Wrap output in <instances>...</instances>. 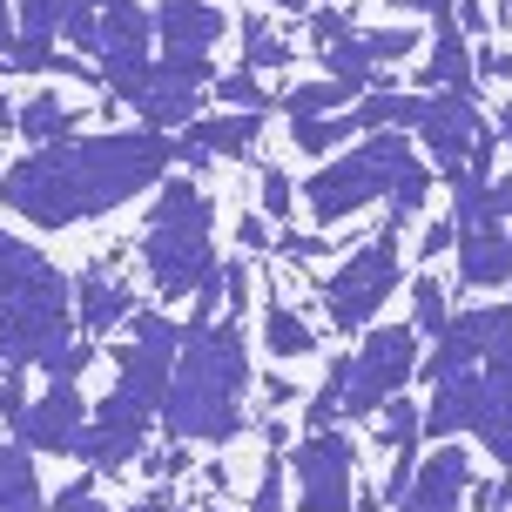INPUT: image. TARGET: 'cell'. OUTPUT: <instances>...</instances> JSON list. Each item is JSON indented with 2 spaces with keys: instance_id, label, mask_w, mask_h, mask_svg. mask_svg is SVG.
<instances>
[{
  "instance_id": "obj_35",
  "label": "cell",
  "mask_w": 512,
  "mask_h": 512,
  "mask_svg": "<svg viewBox=\"0 0 512 512\" xmlns=\"http://www.w3.org/2000/svg\"><path fill=\"white\" fill-rule=\"evenodd\" d=\"M479 438H486L492 465H499V472H512V411H506V418H499V425H486V432H479Z\"/></svg>"
},
{
  "instance_id": "obj_19",
  "label": "cell",
  "mask_w": 512,
  "mask_h": 512,
  "mask_svg": "<svg viewBox=\"0 0 512 512\" xmlns=\"http://www.w3.org/2000/svg\"><path fill=\"white\" fill-rule=\"evenodd\" d=\"M358 95H364V81L324 75V81H304V88H277V108L290 122H304V115H337V108H351Z\"/></svg>"
},
{
  "instance_id": "obj_20",
  "label": "cell",
  "mask_w": 512,
  "mask_h": 512,
  "mask_svg": "<svg viewBox=\"0 0 512 512\" xmlns=\"http://www.w3.org/2000/svg\"><path fill=\"white\" fill-rule=\"evenodd\" d=\"M263 344H270V358H310L317 351V331H310L304 310H290L283 297L263 304Z\"/></svg>"
},
{
  "instance_id": "obj_15",
  "label": "cell",
  "mask_w": 512,
  "mask_h": 512,
  "mask_svg": "<svg viewBox=\"0 0 512 512\" xmlns=\"http://www.w3.org/2000/svg\"><path fill=\"white\" fill-rule=\"evenodd\" d=\"M263 128H270V122H263L256 108H216V115H196L182 142L203 149L209 162H250L256 142H263Z\"/></svg>"
},
{
  "instance_id": "obj_5",
  "label": "cell",
  "mask_w": 512,
  "mask_h": 512,
  "mask_svg": "<svg viewBox=\"0 0 512 512\" xmlns=\"http://www.w3.org/2000/svg\"><path fill=\"white\" fill-rule=\"evenodd\" d=\"M411 162H418V149H411L405 128H371L358 149L324 155V162H317V176H304V189H297L310 230H337L344 216H358V209L384 203Z\"/></svg>"
},
{
  "instance_id": "obj_7",
  "label": "cell",
  "mask_w": 512,
  "mask_h": 512,
  "mask_svg": "<svg viewBox=\"0 0 512 512\" xmlns=\"http://www.w3.org/2000/svg\"><path fill=\"white\" fill-rule=\"evenodd\" d=\"M364 344L351 358V378H344V418H378L411 378H418V344L425 337L411 324H364Z\"/></svg>"
},
{
  "instance_id": "obj_21",
  "label": "cell",
  "mask_w": 512,
  "mask_h": 512,
  "mask_svg": "<svg viewBox=\"0 0 512 512\" xmlns=\"http://www.w3.org/2000/svg\"><path fill=\"white\" fill-rule=\"evenodd\" d=\"M75 122H88V115H75V108L61 102V95H34V102L14 108V135H27V142H61V135H75Z\"/></svg>"
},
{
  "instance_id": "obj_24",
  "label": "cell",
  "mask_w": 512,
  "mask_h": 512,
  "mask_svg": "<svg viewBox=\"0 0 512 512\" xmlns=\"http://www.w3.org/2000/svg\"><path fill=\"white\" fill-rule=\"evenodd\" d=\"M432 162H425V155H418V162H411L405 176H398V189H391V196H384V203H391V216H384V230H405L411 216H418V209L432 203Z\"/></svg>"
},
{
  "instance_id": "obj_18",
  "label": "cell",
  "mask_w": 512,
  "mask_h": 512,
  "mask_svg": "<svg viewBox=\"0 0 512 512\" xmlns=\"http://www.w3.org/2000/svg\"><path fill=\"white\" fill-rule=\"evenodd\" d=\"M0 512H48V492H41V472H34V452L0 438Z\"/></svg>"
},
{
  "instance_id": "obj_25",
  "label": "cell",
  "mask_w": 512,
  "mask_h": 512,
  "mask_svg": "<svg viewBox=\"0 0 512 512\" xmlns=\"http://www.w3.org/2000/svg\"><path fill=\"white\" fill-rule=\"evenodd\" d=\"M411 317H418V324H411L418 337H438V331H445L452 304H445V283H438V270H418V277H411Z\"/></svg>"
},
{
  "instance_id": "obj_26",
  "label": "cell",
  "mask_w": 512,
  "mask_h": 512,
  "mask_svg": "<svg viewBox=\"0 0 512 512\" xmlns=\"http://www.w3.org/2000/svg\"><path fill=\"white\" fill-rule=\"evenodd\" d=\"M209 102H216V108H256V115H277V95H263L250 68L216 75V81H209Z\"/></svg>"
},
{
  "instance_id": "obj_8",
  "label": "cell",
  "mask_w": 512,
  "mask_h": 512,
  "mask_svg": "<svg viewBox=\"0 0 512 512\" xmlns=\"http://www.w3.org/2000/svg\"><path fill=\"white\" fill-rule=\"evenodd\" d=\"M290 472H297V512H351L358 499V445L344 425H324L304 445H290Z\"/></svg>"
},
{
  "instance_id": "obj_34",
  "label": "cell",
  "mask_w": 512,
  "mask_h": 512,
  "mask_svg": "<svg viewBox=\"0 0 512 512\" xmlns=\"http://www.w3.org/2000/svg\"><path fill=\"white\" fill-rule=\"evenodd\" d=\"M270 243H277V236H270V216L250 209V216L236 223V250H270Z\"/></svg>"
},
{
  "instance_id": "obj_13",
  "label": "cell",
  "mask_w": 512,
  "mask_h": 512,
  "mask_svg": "<svg viewBox=\"0 0 512 512\" xmlns=\"http://www.w3.org/2000/svg\"><path fill=\"white\" fill-rule=\"evenodd\" d=\"M465 492H472V452L452 445V438H438L432 459H418V472H411L398 512H459Z\"/></svg>"
},
{
  "instance_id": "obj_1",
  "label": "cell",
  "mask_w": 512,
  "mask_h": 512,
  "mask_svg": "<svg viewBox=\"0 0 512 512\" xmlns=\"http://www.w3.org/2000/svg\"><path fill=\"white\" fill-rule=\"evenodd\" d=\"M169 169H176V135L162 128H115V135L75 128L61 142H34L27 155L0 162V203L27 230H75L149 196Z\"/></svg>"
},
{
  "instance_id": "obj_36",
  "label": "cell",
  "mask_w": 512,
  "mask_h": 512,
  "mask_svg": "<svg viewBox=\"0 0 512 512\" xmlns=\"http://www.w3.org/2000/svg\"><path fill=\"white\" fill-rule=\"evenodd\" d=\"M297 391H304V384H290L283 371H270V378H263V398H270V411H290V405H297Z\"/></svg>"
},
{
  "instance_id": "obj_12",
  "label": "cell",
  "mask_w": 512,
  "mask_h": 512,
  "mask_svg": "<svg viewBox=\"0 0 512 512\" xmlns=\"http://www.w3.org/2000/svg\"><path fill=\"white\" fill-rule=\"evenodd\" d=\"M128 317H135V290L122 283V250H108L88 270H75V331L81 337H108Z\"/></svg>"
},
{
  "instance_id": "obj_32",
  "label": "cell",
  "mask_w": 512,
  "mask_h": 512,
  "mask_svg": "<svg viewBox=\"0 0 512 512\" xmlns=\"http://www.w3.org/2000/svg\"><path fill=\"white\" fill-rule=\"evenodd\" d=\"M14 14H21V34H61V14H68V0H14Z\"/></svg>"
},
{
  "instance_id": "obj_41",
  "label": "cell",
  "mask_w": 512,
  "mask_h": 512,
  "mask_svg": "<svg viewBox=\"0 0 512 512\" xmlns=\"http://www.w3.org/2000/svg\"><path fill=\"white\" fill-rule=\"evenodd\" d=\"M499 142H512V115H506V122H499Z\"/></svg>"
},
{
  "instance_id": "obj_2",
  "label": "cell",
  "mask_w": 512,
  "mask_h": 512,
  "mask_svg": "<svg viewBox=\"0 0 512 512\" xmlns=\"http://www.w3.org/2000/svg\"><path fill=\"white\" fill-rule=\"evenodd\" d=\"M250 391H256V364H250V337L230 310H216L209 324H189L162 391L155 425L176 445H230L250 425Z\"/></svg>"
},
{
  "instance_id": "obj_37",
  "label": "cell",
  "mask_w": 512,
  "mask_h": 512,
  "mask_svg": "<svg viewBox=\"0 0 512 512\" xmlns=\"http://www.w3.org/2000/svg\"><path fill=\"white\" fill-rule=\"evenodd\" d=\"M452 236H459V230H452V216H445V223H432V230H425V250H418V256H425V263H432V256H445V250H452Z\"/></svg>"
},
{
  "instance_id": "obj_31",
  "label": "cell",
  "mask_w": 512,
  "mask_h": 512,
  "mask_svg": "<svg viewBox=\"0 0 512 512\" xmlns=\"http://www.w3.org/2000/svg\"><path fill=\"white\" fill-rule=\"evenodd\" d=\"M256 512H283V438H270V459H263V479H256Z\"/></svg>"
},
{
  "instance_id": "obj_23",
  "label": "cell",
  "mask_w": 512,
  "mask_h": 512,
  "mask_svg": "<svg viewBox=\"0 0 512 512\" xmlns=\"http://www.w3.org/2000/svg\"><path fill=\"white\" fill-rule=\"evenodd\" d=\"M243 68H297V48H290V41H283L277 27H270V14H243Z\"/></svg>"
},
{
  "instance_id": "obj_4",
  "label": "cell",
  "mask_w": 512,
  "mask_h": 512,
  "mask_svg": "<svg viewBox=\"0 0 512 512\" xmlns=\"http://www.w3.org/2000/svg\"><path fill=\"white\" fill-rule=\"evenodd\" d=\"M135 263L149 277L155 304H182L196 297V283L209 277L216 263V203L196 176H162L155 182V209L142 223V243H135Z\"/></svg>"
},
{
  "instance_id": "obj_3",
  "label": "cell",
  "mask_w": 512,
  "mask_h": 512,
  "mask_svg": "<svg viewBox=\"0 0 512 512\" xmlns=\"http://www.w3.org/2000/svg\"><path fill=\"white\" fill-rule=\"evenodd\" d=\"M75 337V277L34 236L0 230V364L54 378Z\"/></svg>"
},
{
  "instance_id": "obj_28",
  "label": "cell",
  "mask_w": 512,
  "mask_h": 512,
  "mask_svg": "<svg viewBox=\"0 0 512 512\" xmlns=\"http://www.w3.org/2000/svg\"><path fill=\"white\" fill-rule=\"evenodd\" d=\"M95 492H102V472H88V465H81L61 492H48V512H102V499H95Z\"/></svg>"
},
{
  "instance_id": "obj_27",
  "label": "cell",
  "mask_w": 512,
  "mask_h": 512,
  "mask_svg": "<svg viewBox=\"0 0 512 512\" xmlns=\"http://www.w3.org/2000/svg\"><path fill=\"white\" fill-rule=\"evenodd\" d=\"M256 209H263L270 223H290V216H297V182L283 176L277 162H263V169H256Z\"/></svg>"
},
{
  "instance_id": "obj_30",
  "label": "cell",
  "mask_w": 512,
  "mask_h": 512,
  "mask_svg": "<svg viewBox=\"0 0 512 512\" xmlns=\"http://www.w3.org/2000/svg\"><path fill=\"white\" fill-rule=\"evenodd\" d=\"M304 21H310V41H317V48H331V41H344V34H358L351 7H337V0H317Z\"/></svg>"
},
{
  "instance_id": "obj_10",
  "label": "cell",
  "mask_w": 512,
  "mask_h": 512,
  "mask_svg": "<svg viewBox=\"0 0 512 512\" xmlns=\"http://www.w3.org/2000/svg\"><path fill=\"white\" fill-rule=\"evenodd\" d=\"M479 95H452V88H425V122H418V142H425V162L438 169H459L472 142H479Z\"/></svg>"
},
{
  "instance_id": "obj_38",
  "label": "cell",
  "mask_w": 512,
  "mask_h": 512,
  "mask_svg": "<svg viewBox=\"0 0 512 512\" xmlns=\"http://www.w3.org/2000/svg\"><path fill=\"white\" fill-rule=\"evenodd\" d=\"M122 512H189V506H176L169 492H142V499H135V506H122Z\"/></svg>"
},
{
  "instance_id": "obj_11",
  "label": "cell",
  "mask_w": 512,
  "mask_h": 512,
  "mask_svg": "<svg viewBox=\"0 0 512 512\" xmlns=\"http://www.w3.org/2000/svg\"><path fill=\"white\" fill-rule=\"evenodd\" d=\"M155 54V14L142 0H102L95 14V61H102V81L142 68Z\"/></svg>"
},
{
  "instance_id": "obj_6",
  "label": "cell",
  "mask_w": 512,
  "mask_h": 512,
  "mask_svg": "<svg viewBox=\"0 0 512 512\" xmlns=\"http://www.w3.org/2000/svg\"><path fill=\"white\" fill-rule=\"evenodd\" d=\"M391 290H405V250H398V230H378L364 250L344 256L331 277H317V304H324L337 337H358L364 324H378Z\"/></svg>"
},
{
  "instance_id": "obj_39",
  "label": "cell",
  "mask_w": 512,
  "mask_h": 512,
  "mask_svg": "<svg viewBox=\"0 0 512 512\" xmlns=\"http://www.w3.org/2000/svg\"><path fill=\"white\" fill-rule=\"evenodd\" d=\"M263 7H277V14H310L317 0H263Z\"/></svg>"
},
{
  "instance_id": "obj_14",
  "label": "cell",
  "mask_w": 512,
  "mask_h": 512,
  "mask_svg": "<svg viewBox=\"0 0 512 512\" xmlns=\"http://www.w3.org/2000/svg\"><path fill=\"white\" fill-rule=\"evenodd\" d=\"M155 48L162 54H216L230 34V14L216 0H155Z\"/></svg>"
},
{
  "instance_id": "obj_40",
  "label": "cell",
  "mask_w": 512,
  "mask_h": 512,
  "mask_svg": "<svg viewBox=\"0 0 512 512\" xmlns=\"http://www.w3.org/2000/svg\"><path fill=\"white\" fill-rule=\"evenodd\" d=\"M7 128H14V102H7V95H0V135H7Z\"/></svg>"
},
{
  "instance_id": "obj_9",
  "label": "cell",
  "mask_w": 512,
  "mask_h": 512,
  "mask_svg": "<svg viewBox=\"0 0 512 512\" xmlns=\"http://www.w3.org/2000/svg\"><path fill=\"white\" fill-rule=\"evenodd\" d=\"M81 425H88V398H81V384H48L41 398H27L14 418H7V438L27 445V452H75Z\"/></svg>"
},
{
  "instance_id": "obj_33",
  "label": "cell",
  "mask_w": 512,
  "mask_h": 512,
  "mask_svg": "<svg viewBox=\"0 0 512 512\" xmlns=\"http://www.w3.org/2000/svg\"><path fill=\"white\" fill-rule=\"evenodd\" d=\"M465 499H479V512H512V472L486 479V486H472Z\"/></svg>"
},
{
  "instance_id": "obj_17",
  "label": "cell",
  "mask_w": 512,
  "mask_h": 512,
  "mask_svg": "<svg viewBox=\"0 0 512 512\" xmlns=\"http://www.w3.org/2000/svg\"><path fill=\"white\" fill-rule=\"evenodd\" d=\"M438 34H432V54H425V68L418 81L425 88H452V95H479V75H472V41H465V27L452 14H438Z\"/></svg>"
},
{
  "instance_id": "obj_29",
  "label": "cell",
  "mask_w": 512,
  "mask_h": 512,
  "mask_svg": "<svg viewBox=\"0 0 512 512\" xmlns=\"http://www.w3.org/2000/svg\"><path fill=\"white\" fill-rule=\"evenodd\" d=\"M358 41H364V54H371V68H384V61H405V54L418 48V34H411V27H364Z\"/></svg>"
},
{
  "instance_id": "obj_16",
  "label": "cell",
  "mask_w": 512,
  "mask_h": 512,
  "mask_svg": "<svg viewBox=\"0 0 512 512\" xmlns=\"http://www.w3.org/2000/svg\"><path fill=\"white\" fill-rule=\"evenodd\" d=\"M452 250H459V290H499V283H512V236H506V223L459 230Z\"/></svg>"
},
{
  "instance_id": "obj_22",
  "label": "cell",
  "mask_w": 512,
  "mask_h": 512,
  "mask_svg": "<svg viewBox=\"0 0 512 512\" xmlns=\"http://www.w3.org/2000/svg\"><path fill=\"white\" fill-rule=\"evenodd\" d=\"M351 135H358L351 108H337V115H304V122H290V149L310 155V162H324V155H337Z\"/></svg>"
}]
</instances>
